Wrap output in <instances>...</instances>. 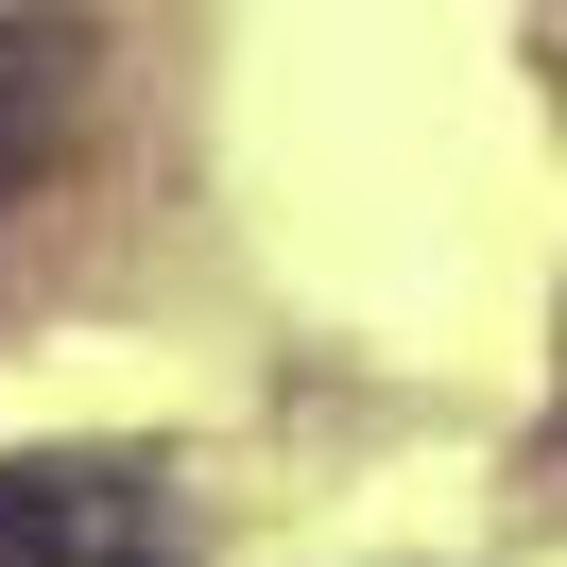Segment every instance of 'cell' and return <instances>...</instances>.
<instances>
[{
    "mask_svg": "<svg viewBox=\"0 0 567 567\" xmlns=\"http://www.w3.org/2000/svg\"><path fill=\"white\" fill-rule=\"evenodd\" d=\"M0 567H173V516L138 464L52 447V464H0Z\"/></svg>",
    "mask_w": 567,
    "mask_h": 567,
    "instance_id": "1",
    "label": "cell"
},
{
    "mask_svg": "<svg viewBox=\"0 0 567 567\" xmlns=\"http://www.w3.org/2000/svg\"><path fill=\"white\" fill-rule=\"evenodd\" d=\"M52 104H70V35H0V189L35 173V138H52Z\"/></svg>",
    "mask_w": 567,
    "mask_h": 567,
    "instance_id": "2",
    "label": "cell"
}]
</instances>
